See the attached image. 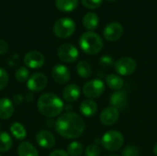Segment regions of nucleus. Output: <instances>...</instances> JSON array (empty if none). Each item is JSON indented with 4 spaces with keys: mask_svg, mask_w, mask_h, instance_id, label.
I'll use <instances>...</instances> for the list:
<instances>
[{
    "mask_svg": "<svg viewBox=\"0 0 157 156\" xmlns=\"http://www.w3.org/2000/svg\"><path fill=\"white\" fill-rule=\"evenodd\" d=\"M55 131L63 138L76 139L85 131L86 123L81 116L75 112H66L55 121Z\"/></svg>",
    "mask_w": 157,
    "mask_h": 156,
    "instance_id": "nucleus-1",
    "label": "nucleus"
},
{
    "mask_svg": "<svg viewBox=\"0 0 157 156\" xmlns=\"http://www.w3.org/2000/svg\"><path fill=\"white\" fill-rule=\"evenodd\" d=\"M37 107L41 115L47 118H54L63 110V102L56 95L46 93L41 95L37 102Z\"/></svg>",
    "mask_w": 157,
    "mask_h": 156,
    "instance_id": "nucleus-2",
    "label": "nucleus"
},
{
    "mask_svg": "<svg viewBox=\"0 0 157 156\" xmlns=\"http://www.w3.org/2000/svg\"><path fill=\"white\" fill-rule=\"evenodd\" d=\"M79 45L84 52L94 55L101 51L104 43L98 34L94 31H87L81 35Z\"/></svg>",
    "mask_w": 157,
    "mask_h": 156,
    "instance_id": "nucleus-3",
    "label": "nucleus"
},
{
    "mask_svg": "<svg viewBox=\"0 0 157 156\" xmlns=\"http://www.w3.org/2000/svg\"><path fill=\"white\" fill-rule=\"evenodd\" d=\"M124 143V137L123 135L117 131H107L102 139H101V144L102 146L110 152H115L120 150Z\"/></svg>",
    "mask_w": 157,
    "mask_h": 156,
    "instance_id": "nucleus-4",
    "label": "nucleus"
},
{
    "mask_svg": "<svg viewBox=\"0 0 157 156\" xmlns=\"http://www.w3.org/2000/svg\"><path fill=\"white\" fill-rule=\"evenodd\" d=\"M75 30V23L70 17H61L53 25V32L60 39L69 38Z\"/></svg>",
    "mask_w": 157,
    "mask_h": 156,
    "instance_id": "nucleus-5",
    "label": "nucleus"
},
{
    "mask_svg": "<svg viewBox=\"0 0 157 156\" xmlns=\"http://www.w3.org/2000/svg\"><path fill=\"white\" fill-rule=\"evenodd\" d=\"M105 90V85L100 79H94L86 82L83 86L84 95L90 99L99 97Z\"/></svg>",
    "mask_w": 157,
    "mask_h": 156,
    "instance_id": "nucleus-6",
    "label": "nucleus"
},
{
    "mask_svg": "<svg viewBox=\"0 0 157 156\" xmlns=\"http://www.w3.org/2000/svg\"><path fill=\"white\" fill-rule=\"evenodd\" d=\"M114 66L119 74L126 76L131 75L135 72L137 68V63L135 60L131 57H122L115 63Z\"/></svg>",
    "mask_w": 157,
    "mask_h": 156,
    "instance_id": "nucleus-7",
    "label": "nucleus"
},
{
    "mask_svg": "<svg viewBox=\"0 0 157 156\" xmlns=\"http://www.w3.org/2000/svg\"><path fill=\"white\" fill-rule=\"evenodd\" d=\"M57 54L61 61L67 63H71L77 60L79 53L78 50L74 45L70 43H64L58 48Z\"/></svg>",
    "mask_w": 157,
    "mask_h": 156,
    "instance_id": "nucleus-8",
    "label": "nucleus"
},
{
    "mask_svg": "<svg viewBox=\"0 0 157 156\" xmlns=\"http://www.w3.org/2000/svg\"><path fill=\"white\" fill-rule=\"evenodd\" d=\"M48 84V78L44 74L36 73L29 76L27 81V87L32 92H40L43 90Z\"/></svg>",
    "mask_w": 157,
    "mask_h": 156,
    "instance_id": "nucleus-9",
    "label": "nucleus"
},
{
    "mask_svg": "<svg viewBox=\"0 0 157 156\" xmlns=\"http://www.w3.org/2000/svg\"><path fill=\"white\" fill-rule=\"evenodd\" d=\"M23 61L26 67L30 69H39L44 64L45 58L41 52L38 51H31L26 53Z\"/></svg>",
    "mask_w": 157,
    "mask_h": 156,
    "instance_id": "nucleus-10",
    "label": "nucleus"
},
{
    "mask_svg": "<svg viewBox=\"0 0 157 156\" xmlns=\"http://www.w3.org/2000/svg\"><path fill=\"white\" fill-rule=\"evenodd\" d=\"M123 34V27L118 22H111L106 26L103 31L104 38L108 41H116L121 38Z\"/></svg>",
    "mask_w": 157,
    "mask_h": 156,
    "instance_id": "nucleus-11",
    "label": "nucleus"
},
{
    "mask_svg": "<svg viewBox=\"0 0 157 156\" xmlns=\"http://www.w3.org/2000/svg\"><path fill=\"white\" fill-rule=\"evenodd\" d=\"M52 77L56 83L63 85L70 80L71 74L69 69L65 65L57 64L52 70Z\"/></svg>",
    "mask_w": 157,
    "mask_h": 156,
    "instance_id": "nucleus-12",
    "label": "nucleus"
},
{
    "mask_svg": "<svg viewBox=\"0 0 157 156\" xmlns=\"http://www.w3.org/2000/svg\"><path fill=\"white\" fill-rule=\"evenodd\" d=\"M36 142L39 146L45 149H51L55 145V138L53 134L48 131H40L36 134Z\"/></svg>",
    "mask_w": 157,
    "mask_h": 156,
    "instance_id": "nucleus-13",
    "label": "nucleus"
},
{
    "mask_svg": "<svg viewBox=\"0 0 157 156\" xmlns=\"http://www.w3.org/2000/svg\"><path fill=\"white\" fill-rule=\"evenodd\" d=\"M119 116L120 112L117 108L113 107L107 108L100 114V121L106 126H111L117 122Z\"/></svg>",
    "mask_w": 157,
    "mask_h": 156,
    "instance_id": "nucleus-14",
    "label": "nucleus"
},
{
    "mask_svg": "<svg viewBox=\"0 0 157 156\" xmlns=\"http://www.w3.org/2000/svg\"><path fill=\"white\" fill-rule=\"evenodd\" d=\"M80 97V88L75 84L68 85L63 91V97L66 102L72 103L76 101Z\"/></svg>",
    "mask_w": 157,
    "mask_h": 156,
    "instance_id": "nucleus-15",
    "label": "nucleus"
},
{
    "mask_svg": "<svg viewBox=\"0 0 157 156\" xmlns=\"http://www.w3.org/2000/svg\"><path fill=\"white\" fill-rule=\"evenodd\" d=\"M109 102H110V105L113 108H117L118 110L119 109H123L127 106V102H128L127 96L123 91L119 90V91H117V92H115L114 94L111 95Z\"/></svg>",
    "mask_w": 157,
    "mask_h": 156,
    "instance_id": "nucleus-16",
    "label": "nucleus"
},
{
    "mask_svg": "<svg viewBox=\"0 0 157 156\" xmlns=\"http://www.w3.org/2000/svg\"><path fill=\"white\" fill-rule=\"evenodd\" d=\"M14 113L13 102L6 97L0 98V119L8 120Z\"/></svg>",
    "mask_w": 157,
    "mask_h": 156,
    "instance_id": "nucleus-17",
    "label": "nucleus"
},
{
    "mask_svg": "<svg viewBox=\"0 0 157 156\" xmlns=\"http://www.w3.org/2000/svg\"><path fill=\"white\" fill-rule=\"evenodd\" d=\"M18 156H39L37 149L29 142H21L17 146Z\"/></svg>",
    "mask_w": 157,
    "mask_h": 156,
    "instance_id": "nucleus-18",
    "label": "nucleus"
},
{
    "mask_svg": "<svg viewBox=\"0 0 157 156\" xmlns=\"http://www.w3.org/2000/svg\"><path fill=\"white\" fill-rule=\"evenodd\" d=\"M98 23H99V18L96 13L88 12L83 17V25L89 31L96 29L98 26Z\"/></svg>",
    "mask_w": 157,
    "mask_h": 156,
    "instance_id": "nucleus-19",
    "label": "nucleus"
},
{
    "mask_svg": "<svg viewBox=\"0 0 157 156\" xmlns=\"http://www.w3.org/2000/svg\"><path fill=\"white\" fill-rule=\"evenodd\" d=\"M98 105L92 99L85 100L80 105V111L86 117H92L97 113Z\"/></svg>",
    "mask_w": 157,
    "mask_h": 156,
    "instance_id": "nucleus-20",
    "label": "nucleus"
},
{
    "mask_svg": "<svg viewBox=\"0 0 157 156\" xmlns=\"http://www.w3.org/2000/svg\"><path fill=\"white\" fill-rule=\"evenodd\" d=\"M106 84L110 89L119 91L123 87L124 82L123 79L117 74H109L106 76Z\"/></svg>",
    "mask_w": 157,
    "mask_h": 156,
    "instance_id": "nucleus-21",
    "label": "nucleus"
},
{
    "mask_svg": "<svg viewBox=\"0 0 157 156\" xmlns=\"http://www.w3.org/2000/svg\"><path fill=\"white\" fill-rule=\"evenodd\" d=\"M78 0H55L56 7L62 12H71L77 7Z\"/></svg>",
    "mask_w": 157,
    "mask_h": 156,
    "instance_id": "nucleus-22",
    "label": "nucleus"
},
{
    "mask_svg": "<svg viewBox=\"0 0 157 156\" xmlns=\"http://www.w3.org/2000/svg\"><path fill=\"white\" fill-rule=\"evenodd\" d=\"M10 131H11L12 135L17 140H19V141H23L27 136V131H26L25 127L19 122L12 123V125L10 127Z\"/></svg>",
    "mask_w": 157,
    "mask_h": 156,
    "instance_id": "nucleus-23",
    "label": "nucleus"
},
{
    "mask_svg": "<svg viewBox=\"0 0 157 156\" xmlns=\"http://www.w3.org/2000/svg\"><path fill=\"white\" fill-rule=\"evenodd\" d=\"M13 145V141L11 136L6 131H0V152H8Z\"/></svg>",
    "mask_w": 157,
    "mask_h": 156,
    "instance_id": "nucleus-24",
    "label": "nucleus"
},
{
    "mask_svg": "<svg viewBox=\"0 0 157 156\" xmlns=\"http://www.w3.org/2000/svg\"><path fill=\"white\" fill-rule=\"evenodd\" d=\"M76 72L82 78H88L92 74L91 65L86 61H80L76 65Z\"/></svg>",
    "mask_w": 157,
    "mask_h": 156,
    "instance_id": "nucleus-25",
    "label": "nucleus"
},
{
    "mask_svg": "<svg viewBox=\"0 0 157 156\" xmlns=\"http://www.w3.org/2000/svg\"><path fill=\"white\" fill-rule=\"evenodd\" d=\"M83 145L78 142H73L67 147V154L69 156H80L83 154Z\"/></svg>",
    "mask_w": 157,
    "mask_h": 156,
    "instance_id": "nucleus-26",
    "label": "nucleus"
},
{
    "mask_svg": "<svg viewBox=\"0 0 157 156\" xmlns=\"http://www.w3.org/2000/svg\"><path fill=\"white\" fill-rule=\"evenodd\" d=\"M15 77L20 83L27 82L29 80V69L27 67H20V68H18L16 71Z\"/></svg>",
    "mask_w": 157,
    "mask_h": 156,
    "instance_id": "nucleus-27",
    "label": "nucleus"
},
{
    "mask_svg": "<svg viewBox=\"0 0 157 156\" xmlns=\"http://www.w3.org/2000/svg\"><path fill=\"white\" fill-rule=\"evenodd\" d=\"M100 153H101V150H100L99 146L96 145V144L88 145L85 151L86 156H99Z\"/></svg>",
    "mask_w": 157,
    "mask_h": 156,
    "instance_id": "nucleus-28",
    "label": "nucleus"
},
{
    "mask_svg": "<svg viewBox=\"0 0 157 156\" xmlns=\"http://www.w3.org/2000/svg\"><path fill=\"white\" fill-rule=\"evenodd\" d=\"M99 64L103 68H111L115 63L112 57H110L109 55H104L99 59Z\"/></svg>",
    "mask_w": 157,
    "mask_h": 156,
    "instance_id": "nucleus-29",
    "label": "nucleus"
},
{
    "mask_svg": "<svg viewBox=\"0 0 157 156\" xmlns=\"http://www.w3.org/2000/svg\"><path fill=\"white\" fill-rule=\"evenodd\" d=\"M8 80H9V77H8L7 72L5 69L0 68V90H3L7 86Z\"/></svg>",
    "mask_w": 157,
    "mask_h": 156,
    "instance_id": "nucleus-30",
    "label": "nucleus"
},
{
    "mask_svg": "<svg viewBox=\"0 0 157 156\" xmlns=\"http://www.w3.org/2000/svg\"><path fill=\"white\" fill-rule=\"evenodd\" d=\"M81 2L84 6L90 9H95L102 4L103 0H81Z\"/></svg>",
    "mask_w": 157,
    "mask_h": 156,
    "instance_id": "nucleus-31",
    "label": "nucleus"
},
{
    "mask_svg": "<svg viewBox=\"0 0 157 156\" xmlns=\"http://www.w3.org/2000/svg\"><path fill=\"white\" fill-rule=\"evenodd\" d=\"M122 156H139V150L135 146H127L122 151Z\"/></svg>",
    "mask_w": 157,
    "mask_h": 156,
    "instance_id": "nucleus-32",
    "label": "nucleus"
},
{
    "mask_svg": "<svg viewBox=\"0 0 157 156\" xmlns=\"http://www.w3.org/2000/svg\"><path fill=\"white\" fill-rule=\"evenodd\" d=\"M8 51V44L6 40L0 39V54H5Z\"/></svg>",
    "mask_w": 157,
    "mask_h": 156,
    "instance_id": "nucleus-33",
    "label": "nucleus"
},
{
    "mask_svg": "<svg viewBox=\"0 0 157 156\" xmlns=\"http://www.w3.org/2000/svg\"><path fill=\"white\" fill-rule=\"evenodd\" d=\"M49 156H69V154L63 150H54Z\"/></svg>",
    "mask_w": 157,
    "mask_h": 156,
    "instance_id": "nucleus-34",
    "label": "nucleus"
},
{
    "mask_svg": "<svg viewBox=\"0 0 157 156\" xmlns=\"http://www.w3.org/2000/svg\"><path fill=\"white\" fill-rule=\"evenodd\" d=\"M13 100H14V103L17 104V105H20L22 103V100H23V97L20 95V94H17L14 96L13 97Z\"/></svg>",
    "mask_w": 157,
    "mask_h": 156,
    "instance_id": "nucleus-35",
    "label": "nucleus"
},
{
    "mask_svg": "<svg viewBox=\"0 0 157 156\" xmlns=\"http://www.w3.org/2000/svg\"><path fill=\"white\" fill-rule=\"evenodd\" d=\"M154 153H155V156H157V143L155 145V147H154Z\"/></svg>",
    "mask_w": 157,
    "mask_h": 156,
    "instance_id": "nucleus-36",
    "label": "nucleus"
},
{
    "mask_svg": "<svg viewBox=\"0 0 157 156\" xmlns=\"http://www.w3.org/2000/svg\"><path fill=\"white\" fill-rule=\"evenodd\" d=\"M109 156H120V155H118V154H112V155H109Z\"/></svg>",
    "mask_w": 157,
    "mask_h": 156,
    "instance_id": "nucleus-37",
    "label": "nucleus"
},
{
    "mask_svg": "<svg viewBox=\"0 0 157 156\" xmlns=\"http://www.w3.org/2000/svg\"><path fill=\"white\" fill-rule=\"evenodd\" d=\"M110 1H113V0H110Z\"/></svg>",
    "mask_w": 157,
    "mask_h": 156,
    "instance_id": "nucleus-38",
    "label": "nucleus"
},
{
    "mask_svg": "<svg viewBox=\"0 0 157 156\" xmlns=\"http://www.w3.org/2000/svg\"><path fill=\"white\" fill-rule=\"evenodd\" d=\"M0 156H2V155H1V154H0Z\"/></svg>",
    "mask_w": 157,
    "mask_h": 156,
    "instance_id": "nucleus-39",
    "label": "nucleus"
}]
</instances>
